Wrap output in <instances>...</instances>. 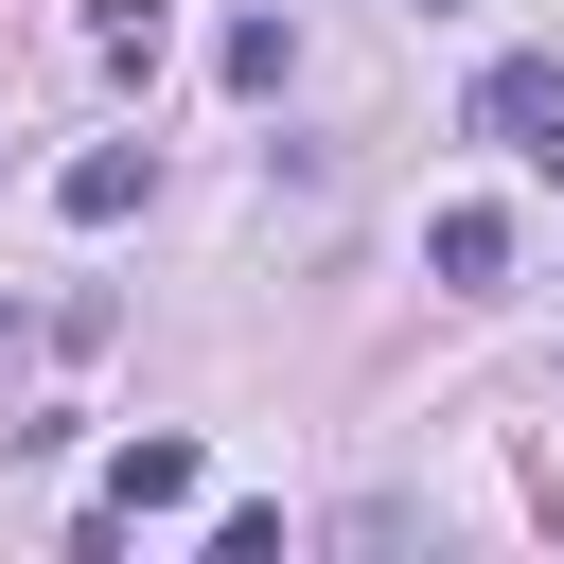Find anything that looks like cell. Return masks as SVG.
<instances>
[{
  "label": "cell",
  "mask_w": 564,
  "mask_h": 564,
  "mask_svg": "<svg viewBox=\"0 0 564 564\" xmlns=\"http://www.w3.org/2000/svg\"><path fill=\"white\" fill-rule=\"evenodd\" d=\"M141 511H194V441H176V423H141V441L106 458V511H88V529H141Z\"/></svg>",
  "instance_id": "1"
},
{
  "label": "cell",
  "mask_w": 564,
  "mask_h": 564,
  "mask_svg": "<svg viewBox=\"0 0 564 564\" xmlns=\"http://www.w3.org/2000/svg\"><path fill=\"white\" fill-rule=\"evenodd\" d=\"M546 123H564V70H546V53H494V70H476V141H511V159H529Z\"/></svg>",
  "instance_id": "2"
},
{
  "label": "cell",
  "mask_w": 564,
  "mask_h": 564,
  "mask_svg": "<svg viewBox=\"0 0 564 564\" xmlns=\"http://www.w3.org/2000/svg\"><path fill=\"white\" fill-rule=\"evenodd\" d=\"M141 176H159L141 141H88V159L53 176V212H70V229H123V212H141Z\"/></svg>",
  "instance_id": "3"
},
{
  "label": "cell",
  "mask_w": 564,
  "mask_h": 564,
  "mask_svg": "<svg viewBox=\"0 0 564 564\" xmlns=\"http://www.w3.org/2000/svg\"><path fill=\"white\" fill-rule=\"evenodd\" d=\"M423 264H441V282H511V212H494V194H458V212L423 229Z\"/></svg>",
  "instance_id": "4"
},
{
  "label": "cell",
  "mask_w": 564,
  "mask_h": 564,
  "mask_svg": "<svg viewBox=\"0 0 564 564\" xmlns=\"http://www.w3.org/2000/svg\"><path fill=\"white\" fill-rule=\"evenodd\" d=\"M159 53H176L159 0H106V18H88V70H159Z\"/></svg>",
  "instance_id": "5"
},
{
  "label": "cell",
  "mask_w": 564,
  "mask_h": 564,
  "mask_svg": "<svg viewBox=\"0 0 564 564\" xmlns=\"http://www.w3.org/2000/svg\"><path fill=\"white\" fill-rule=\"evenodd\" d=\"M282 70H300V18H229V88H247V106H264V88H282Z\"/></svg>",
  "instance_id": "6"
},
{
  "label": "cell",
  "mask_w": 564,
  "mask_h": 564,
  "mask_svg": "<svg viewBox=\"0 0 564 564\" xmlns=\"http://www.w3.org/2000/svg\"><path fill=\"white\" fill-rule=\"evenodd\" d=\"M529 176H546V194H564V123H546V141H529Z\"/></svg>",
  "instance_id": "7"
},
{
  "label": "cell",
  "mask_w": 564,
  "mask_h": 564,
  "mask_svg": "<svg viewBox=\"0 0 564 564\" xmlns=\"http://www.w3.org/2000/svg\"><path fill=\"white\" fill-rule=\"evenodd\" d=\"M423 18H458V0H423Z\"/></svg>",
  "instance_id": "8"
}]
</instances>
